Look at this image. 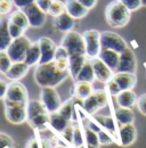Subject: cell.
I'll return each instance as SVG.
<instances>
[{"label":"cell","mask_w":146,"mask_h":148,"mask_svg":"<svg viewBox=\"0 0 146 148\" xmlns=\"http://www.w3.org/2000/svg\"><path fill=\"white\" fill-rule=\"evenodd\" d=\"M5 99L14 101V103L28 104L29 103V93L23 83H21L19 81H13V82L8 83V89H7Z\"/></svg>","instance_id":"obj_10"},{"label":"cell","mask_w":146,"mask_h":148,"mask_svg":"<svg viewBox=\"0 0 146 148\" xmlns=\"http://www.w3.org/2000/svg\"><path fill=\"white\" fill-rule=\"evenodd\" d=\"M109 103V96L105 90H95L88 98L82 100V108L89 115H94Z\"/></svg>","instance_id":"obj_5"},{"label":"cell","mask_w":146,"mask_h":148,"mask_svg":"<svg viewBox=\"0 0 146 148\" xmlns=\"http://www.w3.org/2000/svg\"><path fill=\"white\" fill-rule=\"evenodd\" d=\"M95 80H96V76H95V72H94L92 63H91L90 58H88L87 62L85 63L83 67L81 69V71L76 75L75 81H86V82L92 83Z\"/></svg>","instance_id":"obj_28"},{"label":"cell","mask_w":146,"mask_h":148,"mask_svg":"<svg viewBox=\"0 0 146 148\" xmlns=\"http://www.w3.org/2000/svg\"><path fill=\"white\" fill-rule=\"evenodd\" d=\"M74 25H75V19L66 12L54 17V21H53V26L57 31L63 32V33L73 31Z\"/></svg>","instance_id":"obj_17"},{"label":"cell","mask_w":146,"mask_h":148,"mask_svg":"<svg viewBox=\"0 0 146 148\" xmlns=\"http://www.w3.org/2000/svg\"><path fill=\"white\" fill-rule=\"evenodd\" d=\"M137 98L138 97L132 90H122L115 97L118 106L125 108H132L135 105H137Z\"/></svg>","instance_id":"obj_21"},{"label":"cell","mask_w":146,"mask_h":148,"mask_svg":"<svg viewBox=\"0 0 146 148\" xmlns=\"http://www.w3.org/2000/svg\"><path fill=\"white\" fill-rule=\"evenodd\" d=\"M26 108H28V121L31 120V119H33L34 116L39 115V114L47 113V110L45 108L42 101L41 100H36V99L29 100Z\"/></svg>","instance_id":"obj_31"},{"label":"cell","mask_w":146,"mask_h":148,"mask_svg":"<svg viewBox=\"0 0 146 148\" xmlns=\"http://www.w3.org/2000/svg\"><path fill=\"white\" fill-rule=\"evenodd\" d=\"M113 79L119 84L121 90H132L137 84V75L136 73L127 72H115Z\"/></svg>","instance_id":"obj_16"},{"label":"cell","mask_w":146,"mask_h":148,"mask_svg":"<svg viewBox=\"0 0 146 148\" xmlns=\"http://www.w3.org/2000/svg\"><path fill=\"white\" fill-rule=\"evenodd\" d=\"M91 63H92V67H94V72H95L96 80H98L99 82L106 84L110 80L113 79L114 71H112L99 57L92 58L91 59Z\"/></svg>","instance_id":"obj_14"},{"label":"cell","mask_w":146,"mask_h":148,"mask_svg":"<svg viewBox=\"0 0 146 148\" xmlns=\"http://www.w3.org/2000/svg\"><path fill=\"white\" fill-rule=\"evenodd\" d=\"M136 71H137V58L134 50L128 47L123 53L120 54V60L116 72L136 73Z\"/></svg>","instance_id":"obj_12"},{"label":"cell","mask_w":146,"mask_h":148,"mask_svg":"<svg viewBox=\"0 0 146 148\" xmlns=\"http://www.w3.org/2000/svg\"><path fill=\"white\" fill-rule=\"evenodd\" d=\"M36 2L43 12H46L48 14V10L50 8V5H52L53 0H36Z\"/></svg>","instance_id":"obj_48"},{"label":"cell","mask_w":146,"mask_h":148,"mask_svg":"<svg viewBox=\"0 0 146 148\" xmlns=\"http://www.w3.org/2000/svg\"><path fill=\"white\" fill-rule=\"evenodd\" d=\"M137 107H138V111L146 116V93L140 95L137 98Z\"/></svg>","instance_id":"obj_44"},{"label":"cell","mask_w":146,"mask_h":148,"mask_svg":"<svg viewBox=\"0 0 146 148\" xmlns=\"http://www.w3.org/2000/svg\"><path fill=\"white\" fill-rule=\"evenodd\" d=\"M12 64H13V60L10 59L8 53L6 50H0V73H7Z\"/></svg>","instance_id":"obj_36"},{"label":"cell","mask_w":146,"mask_h":148,"mask_svg":"<svg viewBox=\"0 0 146 148\" xmlns=\"http://www.w3.org/2000/svg\"><path fill=\"white\" fill-rule=\"evenodd\" d=\"M15 144L14 140L12 139V137H9L8 134L0 132V148H14Z\"/></svg>","instance_id":"obj_39"},{"label":"cell","mask_w":146,"mask_h":148,"mask_svg":"<svg viewBox=\"0 0 146 148\" xmlns=\"http://www.w3.org/2000/svg\"><path fill=\"white\" fill-rule=\"evenodd\" d=\"M73 145L75 147H80V146L86 145L85 132L82 131L80 125H74V130H73Z\"/></svg>","instance_id":"obj_37"},{"label":"cell","mask_w":146,"mask_h":148,"mask_svg":"<svg viewBox=\"0 0 146 148\" xmlns=\"http://www.w3.org/2000/svg\"><path fill=\"white\" fill-rule=\"evenodd\" d=\"M85 132V141L86 145H92V146H101L99 144V138H98V132L94 131L89 127H86L83 129Z\"/></svg>","instance_id":"obj_34"},{"label":"cell","mask_w":146,"mask_h":148,"mask_svg":"<svg viewBox=\"0 0 146 148\" xmlns=\"http://www.w3.org/2000/svg\"><path fill=\"white\" fill-rule=\"evenodd\" d=\"M5 105V116L8 122L13 124H22L28 121V104L14 103L3 99Z\"/></svg>","instance_id":"obj_4"},{"label":"cell","mask_w":146,"mask_h":148,"mask_svg":"<svg viewBox=\"0 0 146 148\" xmlns=\"http://www.w3.org/2000/svg\"><path fill=\"white\" fill-rule=\"evenodd\" d=\"M8 27H9V33H10V36H12L13 39H16V38L24 36V32L25 31L22 27H19L18 25L12 23V22H9V21H8Z\"/></svg>","instance_id":"obj_40"},{"label":"cell","mask_w":146,"mask_h":148,"mask_svg":"<svg viewBox=\"0 0 146 148\" xmlns=\"http://www.w3.org/2000/svg\"><path fill=\"white\" fill-rule=\"evenodd\" d=\"M86 148H99V146H92V145H86Z\"/></svg>","instance_id":"obj_52"},{"label":"cell","mask_w":146,"mask_h":148,"mask_svg":"<svg viewBox=\"0 0 146 148\" xmlns=\"http://www.w3.org/2000/svg\"><path fill=\"white\" fill-rule=\"evenodd\" d=\"M61 46L67 50L70 56L86 55L85 39H83L82 34H80L78 32H74V31L66 32L61 40Z\"/></svg>","instance_id":"obj_3"},{"label":"cell","mask_w":146,"mask_h":148,"mask_svg":"<svg viewBox=\"0 0 146 148\" xmlns=\"http://www.w3.org/2000/svg\"><path fill=\"white\" fill-rule=\"evenodd\" d=\"M98 57L109 66L112 71H114V73L116 72L118 65H119V60H120V54L111 50V49H102Z\"/></svg>","instance_id":"obj_22"},{"label":"cell","mask_w":146,"mask_h":148,"mask_svg":"<svg viewBox=\"0 0 146 148\" xmlns=\"http://www.w3.org/2000/svg\"><path fill=\"white\" fill-rule=\"evenodd\" d=\"M40 59H41V50H40L39 42L38 41L32 42L30 48H29V50H28V53H26L24 62L31 67V66L38 65L40 63Z\"/></svg>","instance_id":"obj_26"},{"label":"cell","mask_w":146,"mask_h":148,"mask_svg":"<svg viewBox=\"0 0 146 148\" xmlns=\"http://www.w3.org/2000/svg\"><path fill=\"white\" fill-rule=\"evenodd\" d=\"M98 138H99V144L101 145H111L114 143V139L112 137V134L107 132L106 130H101L98 132Z\"/></svg>","instance_id":"obj_38"},{"label":"cell","mask_w":146,"mask_h":148,"mask_svg":"<svg viewBox=\"0 0 146 148\" xmlns=\"http://www.w3.org/2000/svg\"><path fill=\"white\" fill-rule=\"evenodd\" d=\"M40 100L42 101L45 108L47 110V112L49 114L58 112L61 105H62V99H61L59 95L57 92V90L53 87L41 88Z\"/></svg>","instance_id":"obj_9"},{"label":"cell","mask_w":146,"mask_h":148,"mask_svg":"<svg viewBox=\"0 0 146 148\" xmlns=\"http://www.w3.org/2000/svg\"><path fill=\"white\" fill-rule=\"evenodd\" d=\"M94 121L97 122L101 127H103L107 132H110L112 136L115 134L116 128H115V123L112 116H103V115H95L94 116Z\"/></svg>","instance_id":"obj_32"},{"label":"cell","mask_w":146,"mask_h":148,"mask_svg":"<svg viewBox=\"0 0 146 148\" xmlns=\"http://www.w3.org/2000/svg\"><path fill=\"white\" fill-rule=\"evenodd\" d=\"M130 12H135V10H138L143 3H142V0H120Z\"/></svg>","instance_id":"obj_43"},{"label":"cell","mask_w":146,"mask_h":148,"mask_svg":"<svg viewBox=\"0 0 146 148\" xmlns=\"http://www.w3.org/2000/svg\"><path fill=\"white\" fill-rule=\"evenodd\" d=\"M81 5H83L86 8H88L89 10H90L91 8H94L96 5H97V2H98V0H78Z\"/></svg>","instance_id":"obj_50"},{"label":"cell","mask_w":146,"mask_h":148,"mask_svg":"<svg viewBox=\"0 0 146 148\" xmlns=\"http://www.w3.org/2000/svg\"><path fill=\"white\" fill-rule=\"evenodd\" d=\"M65 8L66 13L70 14L74 19L83 18L89 12V9L81 5L78 0H65Z\"/></svg>","instance_id":"obj_20"},{"label":"cell","mask_w":146,"mask_h":148,"mask_svg":"<svg viewBox=\"0 0 146 148\" xmlns=\"http://www.w3.org/2000/svg\"><path fill=\"white\" fill-rule=\"evenodd\" d=\"M8 89V83L3 80H0V99H5L6 98V93Z\"/></svg>","instance_id":"obj_49"},{"label":"cell","mask_w":146,"mask_h":148,"mask_svg":"<svg viewBox=\"0 0 146 148\" xmlns=\"http://www.w3.org/2000/svg\"><path fill=\"white\" fill-rule=\"evenodd\" d=\"M73 130H74V127L72 125H69L66 129L62 132L63 137L70 143V144H73Z\"/></svg>","instance_id":"obj_47"},{"label":"cell","mask_w":146,"mask_h":148,"mask_svg":"<svg viewBox=\"0 0 146 148\" xmlns=\"http://www.w3.org/2000/svg\"><path fill=\"white\" fill-rule=\"evenodd\" d=\"M83 39H85V43H86V55L88 58H96L98 57L101 50H102V45H101V32L90 29V30H86L83 33Z\"/></svg>","instance_id":"obj_8"},{"label":"cell","mask_w":146,"mask_h":148,"mask_svg":"<svg viewBox=\"0 0 146 148\" xmlns=\"http://www.w3.org/2000/svg\"><path fill=\"white\" fill-rule=\"evenodd\" d=\"M70 75L69 71H61L55 60L46 64H38L34 71V81L40 88L53 87L56 88Z\"/></svg>","instance_id":"obj_1"},{"label":"cell","mask_w":146,"mask_h":148,"mask_svg":"<svg viewBox=\"0 0 146 148\" xmlns=\"http://www.w3.org/2000/svg\"><path fill=\"white\" fill-rule=\"evenodd\" d=\"M92 83L86 82V81H75L71 88V95L72 97H75L80 100H85L88 98L91 93L94 92Z\"/></svg>","instance_id":"obj_18"},{"label":"cell","mask_w":146,"mask_h":148,"mask_svg":"<svg viewBox=\"0 0 146 148\" xmlns=\"http://www.w3.org/2000/svg\"><path fill=\"white\" fill-rule=\"evenodd\" d=\"M24 13L26 14L29 23H30V27L33 29H39L41 26H43V24L46 23L47 19V13L43 12L38 5L36 2L31 3L30 6H28L26 8L23 9Z\"/></svg>","instance_id":"obj_11"},{"label":"cell","mask_w":146,"mask_h":148,"mask_svg":"<svg viewBox=\"0 0 146 148\" xmlns=\"http://www.w3.org/2000/svg\"><path fill=\"white\" fill-rule=\"evenodd\" d=\"M66 12V8H65V2H63L62 0H53L52 5H50V8L48 10V14L52 15L53 17H56L63 13Z\"/></svg>","instance_id":"obj_35"},{"label":"cell","mask_w":146,"mask_h":148,"mask_svg":"<svg viewBox=\"0 0 146 148\" xmlns=\"http://www.w3.org/2000/svg\"><path fill=\"white\" fill-rule=\"evenodd\" d=\"M54 60L56 66L61 71H69V58H57Z\"/></svg>","instance_id":"obj_45"},{"label":"cell","mask_w":146,"mask_h":148,"mask_svg":"<svg viewBox=\"0 0 146 148\" xmlns=\"http://www.w3.org/2000/svg\"><path fill=\"white\" fill-rule=\"evenodd\" d=\"M31 40L25 36H22L16 39H13L12 43L9 45L8 49L6 50L13 63L15 62H24L26 53L31 46Z\"/></svg>","instance_id":"obj_6"},{"label":"cell","mask_w":146,"mask_h":148,"mask_svg":"<svg viewBox=\"0 0 146 148\" xmlns=\"http://www.w3.org/2000/svg\"><path fill=\"white\" fill-rule=\"evenodd\" d=\"M70 122L71 121L66 120L58 112H55V113H50L49 114V125L56 132H58V133H62L64 130L66 129L70 125Z\"/></svg>","instance_id":"obj_24"},{"label":"cell","mask_w":146,"mask_h":148,"mask_svg":"<svg viewBox=\"0 0 146 148\" xmlns=\"http://www.w3.org/2000/svg\"><path fill=\"white\" fill-rule=\"evenodd\" d=\"M118 134H119V145L122 147L131 146L137 139V130L134 123L120 125L118 130Z\"/></svg>","instance_id":"obj_15"},{"label":"cell","mask_w":146,"mask_h":148,"mask_svg":"<svg viewBox=\"0 0 146 148\" xmlns=\"http://www.w3.org/2000/svg\"><path fill=\"white\" fill-rule=\"evenodd\" d=\"M12 41L13 38L9 33L8 18L0 19V50H7Z\"/></svg>","instance_id":"obj_25"},{"label":"cell","mask_w":146,"mask_h":148,"mask_svg":"<svg viewBox=\"0 0 146 148\" xmlns=\"http://www.w3.org/2000/svg\"><path fill=\"white\" fill-rule=\"evenodd\" d=\"M29 124L33 128L34 130H42L47 127V124H49V113H42L34 116L33 119L28 121Z\"/></svg>","instance_id":"obj_33"},{"label":"cell","mask_w":146,"mask_h":148,"mask_svg":"<svg viewBox=\"0 0 146 148\" xmlns=\"http://www.w3.org/2000/svg\"><path fill=\"white\" fill-rule=\"evenodd\" d=\"M38 42L41 50V59L39 64H46L53 62L55 59L56 49H57L56 43L48 37H41L38 40Z\"/></svg>","instance_id":"obj_13"},{"label":"cell","mask_w":146,"mask_h":148,"mask_svg":"<svg viewBox=\"0 0 146 148\" xmlns=\"http://www.w3.org/2000/svg\"><path fill=\"white\" fill-rule=\"evenodd\" d=\"M30 70V66L25 62H15L12 64L8 72L5 74L12 81H19L23 79Z\"/></svg>","instance_id":"obj_19"},{"label":"cell","mask_w":146,"mask_h":148,"mask_svg":"<svg viewBox=\"0 0 146 148\" xmlns=\"http://www.w3.org/2000/svg\"><path fill=\"white\" fill-rule=\"evenodd\" d=\"M101 45L102 49H111L119 54L123 53L128 48L126 40L118 33L112 31L101 32Z\"/></svg>","instance_id":"obj_7"},{"label":"cell","mask_w":146,"mask_h":148,"mask_svg":"<svg viewBox=\"0 0 146 148\" xmlns=\"http://www.w3.org/2000/svg\"><path fill=\"white\" fill-rule=\"evenodd\" d=\"M106 90H107V92H109L111 96H114V97H116L119 93L122 91V90L120 89L119 84L115 82V80H114V79L110 80L109 82L106 83Z\"/></svg>","instance_id":"obj_41"},{"label":"cell","mask_w":146,"mask_h":148,"mask_svg":"<svg viewBox=\"0 0 146 148\" xmlns=\"http://www.w3.org/2000/svg\"><path fill=\"white\" fill-rule=\"evenodd\" d=\"M115 120L120 125L123 124H131L135 122V114L131 111V108H125V107H119L115 110Z\"/></svg>","instance_id":"obj_27"},{"label":"cell","mask_w":146,"mask_h":148,"mask_svg":"<svg viewBox=\"0 0 146 148\" xmlns=\"http://www.w3.org/2000/svg\"><path fill=\"white\" fill-rule=\"evenodd\" d=\"M142 3H143L144 7H146V0H142Z\"/></svg>","instance_id":"obj_54"},{"label":"cell","mask_w":146,"mask_h":148,"mask_svg":"<svg viewBox=\"0 0 146 148\" xmlns=\"http://www.w3.org/2000/svg\"><path fill=\"white\" fill-rule=\"evenodd\" d=\"M54 148H67L66 146H63V145H57V146H55Z\"/></svg>","instance_id":"obj_53"},{"label":"cell","mask_w":146,"mask_h":148,"mask_svg":"<svg viewBox=\"0 0 146 148\" xmlns=\"http://www.w3.org/2000/svg\"><path fill=\"white\" fill-rule=\"evenodd\" d=\"M75 100H76L75 97L67 99L66 101L62 103V105L58 110V113L69 121H72L75 116V111H76L75 110Z\"/></svg>","instance_id":"obj_29"},{"label":"cell","mask_w":146,"mask_h":148,"mask_svg":"<svg viewBox=\"0 0 146 148\" xmlns=\"http://www.w3.org/2000/svg\"><path fill=\"white\" fill-rule=\"evenodd\" d=\"M13 0H0V15H7L13 10Z\"/></svg>","instance_id":"obj_42"},{"label":"cell","mask_w":146,"mask_h":148,"mask_svg":"<svg viewBox=\"0 0 146 148\" xmlns=\"http://www.w3.org/2000/svg\"><path fill=\"white\" fill-rule=\"evenodd\" d=\"M25 148H40V145H39V141L36 140V138H31L28 143H26V146Z\"/></svg>","instance_id":"obj_51"},{"label":"cell","mask_w":146,"mask_h":148,"mask_svg":"<svg viewBox=\"0 0 146 148\" xmlns=\"http://www.w3.org/2000/svg\"><path fill=\"white\" fill-rule=\"evenodd\" d=\"M8 21L18 25L19 27H22L24 31H26L29 27H30V23H29V18L26 16V14L24 13L23 9H17L15 12H13L9 17H8Z\"/></svg>","instance_id":"obj_30"},{"label":"cell","mask_w":146,"mask_h":148,"mask_svg":"<svg viewBox=\"0 0 146 148\" xmlns=\"http://www.w3.org/2000/svg\"><path fill=\"white\" fill-rule=\"evenodd\" d=\"M88 57L87 55H72L69 58V72L72 79L75 80L76 75L83 67L85 63L87 62Z\"/></svg>","instance_id":"obj_23"},{"label":"cell","mask_w":146,"mask_h":148,"mask_svg":"<svg viewBox=\"0 0 146 148\" xmlns=\"http://www.w3.org/2000/svg\"><path fill=\"white\" fill-rule=\"evenodd\" d=\"M131 17V12L120 1H111L105 8V18L110 26L120 29L126 26Z\"/></svg>","instance_id":"obj_2"},{"label":"cell","mask_w":146,"mask_h":148,"mask_svg":"<svg viewBox=\"0 0 146 148\" xmlns=\"http://www.w3.org/2000/svg\"><path fill=\"white\" fill-rule=\"evenodd\" d=\"M13 2H14V6L17 7V9H24L31 3L36 2V0H13Z\"/></svg>","instance_id":"obj_46"}]
</instances>
